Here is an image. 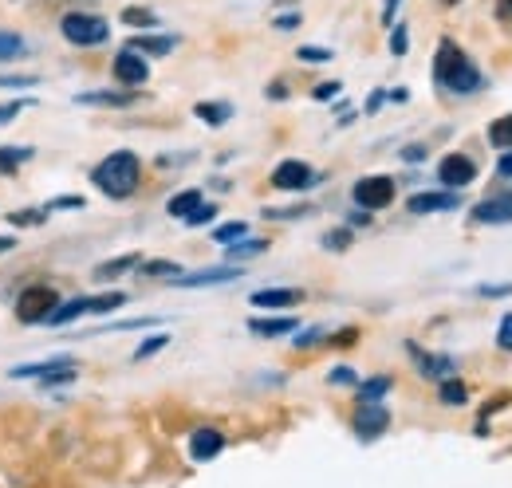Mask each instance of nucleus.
<instances>
[{
  "label": "nucleus",
  "mask_w": 512,
  "mask_h": 488,
  "mask_svg": "<svg viewBox=\"0 0 512 488\" xmlns=\"http://www.w3.org/2000/svg\"><path fill=\"white\" fill-rule=\"evenodd\" d=\"M434 79L453 91V95H473L481 87V71L477 63L469 60L453 40H442L438 44V56H434Z\"/></svg>",
  "instance_id": "obj_1"
},
{
  "label": "nucleus",
  "mask_w": 512,
  "mask_h": 488,
  "mask_svg": "<svg viewBox=\"0 0 512 488\" xmlns=\"http://www.w3.org/2000/svg\"><path fill=\"white\" fill-rule=\"evenodd\" d=\"M138 178H142V162H138V154H130V150L107 154V158L91 170V182L99 185L107 197H115V201H127L130 193L138 189Z\"/></svg>",
  "instance_id": "obj_2"
},
{
  "label": "nucleus",
  "mask_w": 512,
  "mask_h": 488,
  "mask_svg": "<svg viewBox=\"0 0 512 488\" xmlns=\"http://www.w3.org/2000/svg\"><path fill=\"white\" fill-rule=\"evenodd\" d=\"M127 304V296L123 292H103V296H79V300H71V304H60L44 323L48 327H67V323H75L79 315H111L115 307Z\"/></svg>",
  "instance_id": "obj_3"
},
{
  "label": "nucleus",
  "mask_w": 512,
  "mask_h": 488,
  "mask_svg": "<svg viewBox=\"0 0 512 488\" xmlns=\"http://www.w3.org/2000/svg\"><path fill=\"white\" fill-rule=\"evenodd\" d=\"M60 32H64L67 44H75V48H99V44H107L111 24L103 16H91V12H67L64 20H60Z\"/></svg>",
  "instance_id": "obj_4"
},
{
  "label": "nucleus",
  "mask_w": 512,
  "mask_h": 488,
  "mask_svg": "<svg viewBox=\"0 0 512 488\" xmlns=\"http://www.w3.org/2000/svg\"><path fill=\"white\" fill-rule=\"evenodd\" d=\"M56 307H60L56 288H48V284H28V288L16 296V319L28 323V327H36V323H44Z\"/></svg>",
  "instance_id": "obj_5"
},
{
  "label": "nucleus",
  "mask_w": 512,
  "mask_h": 488,
  "mask_svg": "<svg viewBox=\"0 0 512 488\" xmlns=\"http://www.w3.org/2000/svg\"><path fill=\"white\" fill-rule=\"evenodd\" d=\"M351 193H355V205H359V209H367V213H379V209H386V205L394 201V178H386V174L359 178Z\"/></svg>",
  "instance_id": "obj_6"
},
{
  "label": "nucleus",
  "mask_w": 512,
  "mask_h": 488,
  "mask_svg": "<svg viewBox=\"0 0 512 488\" xmlns=\"http://www.w3.org/2000/svg\"><path fill=\"white\" fill-rule=\"evenodd\" d=\"M386 429H390V410H386L383 402H359V410H355L359 441H375V437H383Z\"/></svg>",
  "instance_id": "obj_7"
},
{
  "label": "nucleus",
  "mask_w": 512,
  "mask_h": 488,
  "mask_svg": "<svg viewBox=\"0 0 512 488\" xmlns=\"http://www.w3.org/2000/svg\"><path fill=\"white\" fill-rule=\"evenodd\" d=\"M312 182H316V174H312V166L300 162V158H288V162H280V166L272 170V185L284 189V193H300V189H308Z\"/></svg>",
  "instance_id": "obj_8"
},
{
  "label": "nucleus",
  "mask_w": 512,
  "mask_h": 488,
  "mask_svg": "<svg viewBox=\"0 0 512 488\" xmlns=\"http://www.w3.org/2000/svg\"><path fill=\"white\" fill-rule=\"evenodd\" d=\"M473 178H477V162L469 154H446L438 162V182L446 185V189H461V185H469Z\"/></svg>",
  "instance_id": "obj_9"
},
{
  "label": "nucleus",
  "mask_w": 512,
  "mask_h": 488,
  "mask_svg": "<svg viewBox=\"0 0 512 488\" xmlns=\"http://www.w3.org/2000/svg\"><path fill=\"white\" fill-rule=\"evenodd\" d=\"M469 221L477 225H512V193H493L481 205H473Z\"/></svg>",
  "instance_id": "obj_10"
},
{
  "label": "nucleus",
  "mask_w": 512,
  "mask_h": 488,
  "mask_svg": "<svg viewBox=\"0 0 512 488\" xmlns=\"http://www.w3.org/2000/svg\"><path fill=\"white\" fill-rule=\"evenodd\" d=\"M115 79H119L123 87H142V83L150 79V63H146V56H138L134 48H123V52L115 56Z\"/></svg>",
  "instance_id": "obj_11"
},
{
  "label": "nucleus",
  "mask_w": 512,
  "mask_h": 488,
  "mask_svg": "<svg viewBox=\"0 0 512 488\" xmlns=\"http://www.w3.org/2000/svg\"><path fill=\"white\" fill-rule=\"evenodd\" d=\"M461 205V197L453 193V189H434V193H414L410 201H406V209L410 213H446V209H457Z\"/></svg>",
  "instance_id": "obj_12"
},
{
  "label": "nucleus",
  "mask_w": 512,
  "mask_h": 488,
  "mask_svg": "<svg viewBox=\"0 0 512 488\" xmlns=\"http://www.w3.org/2000/svg\"><path fill=\"white\" fill-rule=\"evenodd\" d=\"M241 276V268L237 264H225V268H201V272H182L178 276V284L174 288H205V284H229V280H237Z\"/></svg>",
  "instance_id": "obj_13"
},
{
  "label": "nucleus",
  "mask_w": 512,
  "mask_h": 488,
  "mask_svg": "<svg viewBox=\"0 0 512 488\" xmlns=\"http://www.w3.org/2000/svg\"><path fill=\"white\" fill-rule=\"evenodd\" d=\"M225 449V433L221 429H193V437H190V457L193 461H213L217 453Z\"/></svg>",
  "instance_id": "obj_14"
},
{
  "label": "nucleus",
  "mask_w": 512,
  "mask_h": 488,
  "mask_svg": "<svg viewBox=\"0 0 512 488\" xmlns=\"http://www.w3.org/2000/svg\"><path fill=\"white\" fill-rule=\"evenodd\" d=\"M304 304V292L300 288H260L253 292V307H268V311H284V307Z\"/></svg>",
  "instance_id": "obj_15"
},
{
  "label": "nucleus",
  "mask_w": 512,
  "mask_h": 488,
  "mask_svg": "<svg viewBox=\"0 0 512 488\" xmlns=\"http://www.w3.org/2000/svg\"><path fill=\"white\" fill-rule=\"evenodd\" d=\"M410 347V355H414V363H418V370L426 374V378H434V382H442V378H449L453 374V359H446V355H426L418 343H406Z\"/></svg>",
  "instance_id": "obj_16"
},
{
  "label": "nucleus",
  "mask_w": 512,
  "mask_h": 488,
  "mask_svg": "<svg viewBox=\"0 0 512 488\" xmlns=\"http://www.w3.org/2000/svg\"><path fill=\"white\" fill-rule=\"evenodd\" d=\"M300 323L296 315H272V319H249V331L264 335V339H280V335H292Z\"/></svg>",
  "instance_id": "obj_17"
},
{
  "label": "nucleus",
  "mask_w": 512,
  "mask_h": 488,
  "mask_svg": "<svg viewBox=\"0 0 512 488\" xmlns=\"http://www.w3.org/2000/svg\"><path fill=\"white\" fill-rule=\"evenodd\" d=\"M127 48H134L138 56H166V52H174L178 48V36H134Z\"/></svg>",
  "instance_id": "obj_18"
},
{
  "label": "nucleus",
  "mask_w": 512,
  "mask_h": 488,
  "mask_svg": "<svg viewBox=\"0 0 512 488\" xmlns=\"http://www.w3.org/2000/svg\"><path fill=\"white\" fill-rule=\"evenodd\" d=\"M138 95H123V91H83L75 95L79 107H130Z\"/></svg>",
  "instance_id": "obj_19"
},
{
  "label": "nucleus",
  "mask_w": 512,
  "mask_h": 488,
  "mask_svg": "<svg viewBox=\"0 0 512 488\" xmlns=\"http://www.w3.org/2000/svg\"><path fill=\"white\" fill-rule=\"evenodd\" d=\"M197 205H201V189H182V193H174V197L166 201V213L178 217V221H186Z\"/></svg>",
  "instance_id": "obj_20"
},
{
  "label": "nucleus",
  "mask_w": 512,
  "mask_h": 488,
  "mask_svg": "<svg viewBox=\"0 0 512 488\" xmlns=\"http://www.w3.org/2000/svg\"><path fill=\"white\" fill-rule=\"evenodd\" d=\"M60 366H75V359H71V355H60V359H48V363L12 366L8 378H44V374H52V370H60Z\"/></svg>",
  "instance_id": "obj_21"
},
{
  "label": "nucleus",
  "mask_w": 512,
  "mask_h": 488,
  "mask_svg": "<svg viewBox=\"0 0 512 488\" xmlns=\"http://www.w3.org/2000/svg\"><path fill=\"white\" fill-rule=\"evenodd\" d=\"M138 276H146V280H178L182 268L174 260H138Z\"/></svg>",
  "instance_id": "obj_22"
},
{
  "label": "nucleus",
  "mask_w": 512,
  "mask_h": 488,
  "mask_svg": "<svg viewBox=\"0 0 512 488\" xmlns=\"http://www.w3.org/2000/svg\"><path fill=\"white\" fill-rule=\"evenodd\" d=\"M438 398H442L446 406H465V402H469V390H465V382H461L457 374H449V378L438 382Z\"/></svg>",
  "instance_id": "obj_23"
},
{
  "label": "nucleus",
  "mask_w": 512,
  "mask_h": 488,
  "mask_svg": "<svg viewBox=\"0 0 512 488\" xmlns=\"http://www.w3.org/2000/svg\"><path fill=\"white\" fill-rule=\"evenodd\" d=\"M193 115L201 122H209V126H225V122L233 119V107L229 103H197Z\"/></svg>",
  "instance_id": "obj_24"
},
{
  "label": "nucleus",
  "mask_w": 512,
  "mask_h": 488,
  "mask_svg": "<svg viewBox=\"0 0 512 488\" xmlns=\"http://www.w3.org/2000/svg\"><path fill=\"white\" fill-rule=\"evenodd\" d=\"M32 158V146H0V174H16Z\"/></svg>",
  "instance_id": "obj_25"
},
{
  "label": "nucleus",
  "mask_w": 512,
  "mask_h": 488,
  "mask_svg": "<svg viewBox=\"0 0 512 488\" xmlns=\"http://www.w3.org/2000/svg\"><path fill=\"white\" fill-rule=\"evenodd\" d=\"M130 268H138V252H127V256H119V260L99 264V268H95V280H115V276H123Z\"/></svg>",
  "instance_id": "obj_26"
},
{
  "label": "nucleus",
  "mask_w": 512,
  "mask_h": 488,
  "mask_svg": "<svg viewBox=\"0 0 512 488\" xmlns=\"http://www.w3.org/2000/svg\"><path fill=\"white\" fill-rule=\"evenodd\" d=\"M390 386H394V382H390L386 374H375L371 382L359 386V402H383L386 394H390Z\"/></svg>",
  "instance_id": "obj_27"
},
{
  "label": "nucleus",
  "mask_w": 512,
  "mask_h": 488,
  "mask_svg": "<svg viewBox=\"0 0 512 488\" xmlns=\"http://www.w3.org/2000/svg\"><path fill=\"white\" fill-rule=\"evenodd\" d=\"M489 142L497 150H512V115H501V119L489 126Z\"/></svg>",
  "instance_id": "obj_28"
},
{
  "label": "nucleus",
  "mask_w": 512,
  "mask_h": 488,
  "mask_svg": "<svg viewBox=\"0 0 512 488\" xmlns=\"http://www.w3.org/2000/svg\"><path fill=\"white\" fill-rule=\"evenodd\" d=\"M48 213H52V209H20V213H12L8 221H12L16 229H36V225L48 221Z\"/></svg>",
  "instance_id": "obj_29"
},
{
  "label": "nucleus",
  "mask_w": 512,
  "mask_h": 488,
  "mask_svg": "<svg viewBox=\"0 0 512 488\" xmlns=\"http://www.w3.org/2000/svg\"><path fill=\"white\" fill-rule=\"evenodd\" d=\"M245 237H249V225L245 221H229V225L213 229V241L217 244H233V241H245Z\"/></svg>",
  "instance_id": "obj_30"
},
{
  "label": "nucleus",
  "mask_w": 512,
  "mask_h": 488,
  "mask_svg": "<svg viewBox=\"0 0 512 488\" xmlns=\"http://www.w3.org/2000/svg\"><path fill=\"white\" fill-rule=\"evenodd\" d=\"M264 248H268V241H233L225 256H229V260H253V256H260Z\"/></svg>",
  "instance_id": "obj_31"
},
{
  "label": "nucleus",
  "mask_w": 512,
  "mask_h": 488,
  "mask_svg": "<svg viewBox=\"0 0 512 488\" xmlns=\"http://www.w3.org/2000/svg\"><path fill=\"white\" fill-rule=\"evenodd\" d=\"M123 24H130V28H158V16L150 8H123Z\"/></svg>",
  "instance_id": "obj_32"
},
{
  "label": "nucleus",
  "mask_w": 512,
  "mask_h": 488,
  "mask_svg": "<svg viewBox=\"0 0 512 488\" xmlns=\"http://www.w3.org/2000/svg\"><path fill=\"white\" fill-rule=\"evenodd\" d=\"M24 52V40L16 36V32H4L0 28V60H12V56H20Z\"/></svg>",
  "instance_id": "obj_33"
},
{
  "label": "nucleus",
  "mask_w": 512,
  "mask_h": 488,
  "mask_svg": "<svg viewBox=\"0 0 512 488\" xmlns=\"http://www.w3.org/2000/svg\"><path fill=\"white\" fill-rule=\"evenodd\" d=\"M406 32H410L406 24H394V32H390V52H394V56H406V52H410V36H406Z\"/></svg>",
  "instance_id": "obj_34"
},
{
  "label": "nucleus",
  "mask_w": 512,
  "mask_h": 488,
  "mask_svg": "<svg viewBox=\"0 0 512 488\" xmlns=\"http://www.w3.org/2000/svg\"><path fill=\"white\" fill-rule=\"evenodd\" d=\"M304 213H312V205H288V209H264V217H268V221H288V217H304Z\"/></svg>",
  "instance_id": "obj_35"
},
{
  "label": "nucleus",
  "mask_w": 512,
  "mask_h": 488,
  "mask_svg": "<svg viewBox=\"0 0 512 488\" xmlns=\"http://www.w3.org/2000/svg\"><path fill=\"white\" fill-rule=\"evenodd\" d=\"M166 343H170L166 335H154V339H146V343H142V347L134 351V363H142V359H150V355H158V351H162Z\"/></svg>",
  "instance_id": "obj_36"
},
{
  "label": "nucleus",
  "mask_w": 512,
  "mask_h": 488,
  "mask_svg": "<svg viewBox=\"0 0 512 488\" xmlns=\"http://www.w3.org/2000/svg\"><path fill=\"white\" fill-rule=\"evenodd\" d=\"M213 217H217V205H205V201H201L190 217H186V225H193V229H197V225H209Z\"/></svg>",
  "instance_id": "obj_37"
},
{
  "label": "nucleus",
  "mask_w": 512,
  "mask_h": 488,
  "mask_svg": "<svg viewBox=\"0 0 512 488\" xmlns=\"http://www.w3.org/2000/svg\"><path fill=\"white\" fill-rule=\"evenodd\" d=\"M347 244H351V229H335L323 237V248H331V252H343Z\"/></svg>",
  "instance_id": "obj_38"
},
{
  "label": "nucleus",
  "mask_w": 512,
  "mask_h": 488,
  "mask_svg": "<svg viewBox=\"0 0 512 488\" xmlns=\"http://www.w3.org/2000/svg\"><path fill=\"white\" fill-rule=\"evenodd\" d=\"M296 56H300L304 63H327L331 60V48H312V44H304Z\"/></svg>",
  "instance_id": "obj_39"
},
{
  "label": "nucleus",
  "mask_w": 512,
  "mask_h": 488,
  "mask_svg": "<svg viewBox=\"0 0 512 488\" xmlns=\"http://www.w3.org/2000/svg\"><path fill=\"white\" fill-rule=\"evenodd\" d=\"M339 91H343V83H335V79H331V83H320V87L312 91V99H316V103H331Z\"/></svg>",
  "instance_id": "obj_40"
},
{
  "label": "nucleus",
  "mask_w": 512,
  "mask_h": 488,
  "mask_svg": "<svg viewBox=\"0 0 512 488\" xmlns=\"http://www.w3.org/2000/svg\"><path fill=\"white\" fill-rule=\"evenodd\" d=\"M497 347H501V351H512V311L501 319V327H497Z\"/></svg>",
  "instance_id": "obj_41"
},
{
  "label": "nucleus",
  "mask_w": 512,
  "mask_h": 488,
  "mask_svg": "<svg viewBox=\"0 0 512 488\" xmlns=\"http://www.w3.org/2000/svg\"><path fill=\"white\" fill-rule=\"evenodd\" d=\"M331 386H355V370L335 366V370H331Z\"/></svg>",
  "instance_id": "obj_42"
},
{
  "label": "nucleus",
  "mask_w": 512,
  "mask_h": 488,
  "mask_svg": "<svg viewBox=\"0 0 512 488\" xmlns=\"http://www.w3.org/2000/svg\"><path fill=\"white\" fill-rule=\"evenodd\" d=\"M36 75H0V87H32Z\"/></svg>",
  "instance_id": "obj_43"
},
{
  "label": "nucleus",
  "mask_w": 512,
  "mask_h": 488,
  "mask_svg": "<svg viewBox=\"0 0 512 488\" xmlns=\"http://www.w3.org/2000/svg\"><path fill=\"white\" fill-rule=\"evenodd\" d=\"M24 107H28V99H20V103H4V107H0V122H12Z\"/></svg>",
  "instance_id": "obj_44"
},
{
  "label": "nucleus",
  "mask_w": 512,
  "mask_h": 488,
  "mask_svg": "<svg viewBox=\"0 0 512 488\" xmlns=\"http://www.w3.org/2000/svg\"><path fill=\"white\" fill-rule=\"evenodd\" d=\"M320 339H323V331L312 327V331H300V335H296V347H312V343H320Z\"/></svg>",
  "instance_id": "obj_45"
},
{
  "label": "nucleus",
  "mask_w": 512,
  "mask_h": 488,
  "mask_svg": "<svg viewBox=\"0 0 512 488\" xmlns=\"http://www.w3.org/2000/svg\"><path fill=\"white\" fill-rule=\"evenodd\" d=\"M497 174H501V178H509V182H512V150H505V154L497 158Z\"/></svg>",
  "instance_id": "obj_46"
},
{
  "label": "nucleus",
  "mask_w": 512,
  "mask_h": 488,
  "mask_svg": "<svg viewBox=\"0 0 512 488\" xmlns=\"http://www.w3.org/2000/svg\"><path fill=\"white\" fill-rule=\"evenodd\" d=\"M48 209H83V197H60V201H52Z\"/></svg>",
  "instance_id": "obj_47"
},
{
  "label": "nucleus",
  "mask_w": 512,
  "mask_h": 488,
  "mask_svg": "<svg viewBox=\"0 0 512 488\" xmlns=\"http://www.w3.org/2000/svg\"><path fill=\"white\" fill-rule=\"evenodd\" d=\"M426 158V146H406L402 150V162H422Z\"/></svg>",
  "instance_id": "obj_48"
},
{
  "label": "nucleus",
  "mask_w": 512,
  "mask_h": 488,
  "mask_svg": "<svg viewBox=\"0 0 512 488\" xmlns=\"http://www.w3.org/2000/svg\"><path fill=\"white\" fill-rule=\"evenodd\" d=\"M383 103H386V91H375V95L367 99V115H375V111H379Z\"/></svg>",
  "instance_id": "obj_49"
},
{
  "label": "nucleus",
  "mask_w": 512,
  "mask_h": 488,
  "mask_svg": "<svg viewBox=\"0 0 512 488\" xmlns=\"http://www.w3.org/2000/svg\"><path fill=\"white\" fill-rule=\"evenodd\" d=\"M347 221H351L355 229H363V225H371V213H367V209H359V213H351Z\"/></svg>",
  "instance_id": "obj_50"
},
{
  "label": "nucleus",
  "mask_w": 512,
  "mask_h": 488,
  "mask_svg": "<svg viewBox=\"0 0 512 488\" xmlns=\"http://www.w3.org/2000/svg\"><path fill=\"white\" fill-rule=\"evenodd\" d=\"M386 99H390V103H406L410 91H406V87H394V91H386Z\"/></svg>",
  "instance_id": "obj_51"
},
{
  "label": "nucleus",
  "mask_w": 512,
  "mask_h": 488,
  "mask_svg": "<svg viewBox=\"0 0 512 488\" xmlns=\"http://www.w3.org/2000/svg\"><path fill=\"white\" fill-rule=\"evenodd\" d=\"M481 296H512V284H501V288H481Z\"/></svg>",
  "instance_id": "obj_52"
},
{
  "label": "nucleus",
  "mask_w": 512,
  "mask_h": 488,
  "mask_svg": "<svg viewBox=\"0 0 512 488\" xmlns=\"http://www.w3.org/2000/svg\"><path fill=\"white\" fill-rule=\"evenodd\" d=\"M300 24V16L292 12V16H276V28H296Z\"/></svg>",
  "instance_id": "obj_53"
},
{
  "label": "nucleus",
  "mask_w": 512,
  "mask_h": 488,
  "mask_svg": "<svg viewBox=\"0 0 512 488\" xmlns=\"http://www.w3.org/2000/svg\"><path fill=\"white\" fill-rule=\"evenodd\" d=\"M268 99H288V87H284V83H272V87H268Z\"/></svg>",
  "instance_id": "obj_54"
},
{
  "label": "nucleus",
  "mask_w": 512,
  "mask_h": 488,
  "mask_svg": "<svg viewBox=\"0 0 512 488\" xmlns=\"http://www.w3.org/2000/svg\"><path fill=\"white\" fill-rule=\"evenodd\" d=\"M402 0H386V8H383V24H390L394 20V8H398Z\"/></svg>",
  "instance_id": "obj_55"
},
{
  "label": "nucleus",
  "mask_w": 512,
  "mask_h": 488,
  "mask_svg": "<svg viewBox=\"0 0 512 488\" xmlns=\"http://www.w3.org/2000/svg\"><path fill=\"white\" fill-rule=\"evenodd\" d=\"M12 248H16V241H12V237H0V252H12Z\"/></svg>",
  "instance_id": "obj_56"
},
{
  "label": "nucleus",
  "mask_w": 512,
  "mask_h": 488,
  "mask_svg": "<svg viewBox=\"0 0 512 488\" xmlns=\"http://www.w3.org/2000/svg\"><path fill=\"white\" fill-rule=\"evenodd\" d=\"M442 4H457V0H442Z\"/></svg>",
  "instance_id": "obj_57"
},
{
  "label": "nucleus",
  "mask_w": 512,
  "mask_h": 488,
  "mask_svg": "<svg viewBox=\"0 0 512 488\" xmlns=\"http://www.w3.org/2000/svg\"><path fill=\"white\" fill-rule=\"evenodd\" d=\"M505 4H509V12H512V0H505Z\"/></svg>",
  "instance_id": "obj_58"
}]
</instances>
